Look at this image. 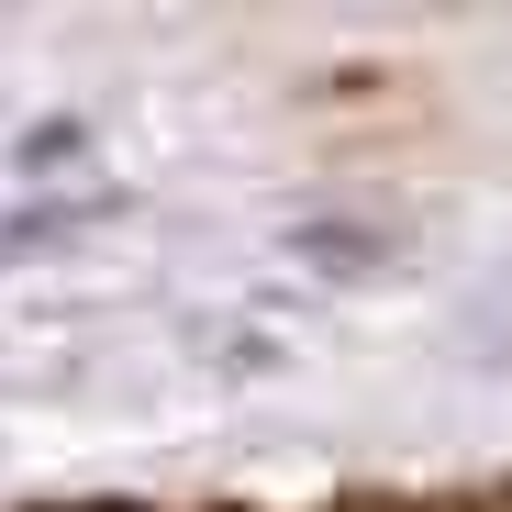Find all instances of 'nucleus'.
Here are the masks:
<instances>
[{
  "label": "nucleus",
  "instance_id": "f03ea898",
  "mask_svg": "<svg viewBox=\"0 0 512 512\" xmlns=\"http://www.w3.org/2000/svg\"><path fill=\"white\" fill-rule=\"evenodd\" d=\"M78 156H90V123H67V112H56V123H34V134L12 145L23 179H56V167H78Z\"/></svg>",
  "mask_w": 512,
  "mask_h": 512
},
{
  "label": "nucleus",
  "instance_id": "f257e3e1",
  "mask_svg": "<svg viewBox=\"0 0 512 512\" xmlns=\"http://www.w3.org/2000/svg\"><path fill=\"white\" fill-rule=\"evenodd\" d=\"M290 256H301V268H323V279H379L390 268V234H368V223H301L290 234Z\"/></svg>",
  "mask_w": 512,
  "mask_h": 512
}]
</instances>
